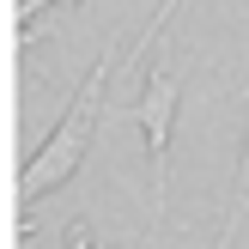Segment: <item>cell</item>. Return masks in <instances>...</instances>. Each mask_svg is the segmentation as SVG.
Instances as JSON below:
<instances>
[{
  "label": "cell",
  "instance_id": "obj_1",
  "mask_svg": "<svg viewBox=\"0 0 249 249\" xmlns=\"http://www.w3.org/2000/svg\"><path fill=\"white\" fill-rule=\"evenodd\" d=\"M116 55H122V43H109V49H104V61L85 73V85L73 91L67 116L55 122V134L43 140V152L24 164V177H18V201H43L49 189H61V182H67L73 170L85 164V152H91V134H97V122H104V85H109Z\"/></svg>",
  "mask_w": 249,
  "mask_h": 249
},
{
  "label": "cell",
  "instance_id": "obj_2",
  "mask_svg": "<svg viewBox=\"0 0 249 249\" xmlns=\"http://www.w3.org/2000/svg\"><path fill=\"white\" fill-rule=\"evenodd\" d=\"M177 104H182V67H158L146 79V97H140V128H146V152H152V213L164 219V201H170V122H177Z\"/></svg>",
  "mask_w": 249,
  "mask_h": 249
},
{
  "label": "cell",
  "instance_id": "obj_3",
  "mask_svg": "<svg viewBox=\"0 0 249 249\" xmlns=\"http://www.w3.org/2000/svg\"><path fill=\"white\" fill-rule=\"evenodd\" d=\"M177 6H182V0H164V6H158V12H152V24H146V31H140V36H134V49H128V55H134V61H140V55H146V49H152V43H158V36H164V24H170V12H177Z\"/></svg>",
  "mask_w": 249,
  "mask_h": 249
},
{
  "label": "cell",
  "instance_id": "obj_4",
  "mask_svg": "<svg viewBox=\"0 0 249 249\" xmlns=\"http://www.w3.org/2000/svg\"><path fill=\"white\" fill-rule=\"evenodd\" d=\"M36 6H67V0H18V24H31Z\"/></svg>",
  "mask_w": 249,
  "mask_h": 249
},
{
  "label": "cell",
  "instance_id": "obj_5",
  "mask_svg": "<svg viewBox=\"0 0 249 249\" xmlns=\"http://www.w3.org/2000/svg\"><path fill=\"white\" fill-rule=\"evenodd\" d=\"M237 201L249 207V152H243V189H237Z\"/></svg>",
  "mask_w": 249,
  "mask_h": 249
},
{
  "label": "cell",
  "instance_id": "obj_6",
  "mask_svg": "<svg viewBox=\"0 0 249 249\" xmlns=\"http://www.w3.org/2000/svg\"><path fill=\"white\" fill-rule=\"evenodd\" d=\"M67 249H91V237H85V231H73V237H67Z\"/></svg>",
  "mask_w": 249,
  "mask_h": 249
}]
</instances>
